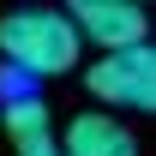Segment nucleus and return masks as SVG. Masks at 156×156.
Listing matches in <instances>:
<instances>
[{
    "label": "nucleus",
    "mask_w": 156,
    "mask_h": 156,
    "mask_svg": "<svg viewBox=\"0 0 156 156\" xmlns=\"http://www.w3.org/2000/svg\"><path fill=\"white\" fill-rule=\"evenodd\" d=\"M84 60L66 6H12L0 12V66H12L18 78H60Z\"/></svg>",
    "instance_id": "nucleus-1"
},
{
    "label": "nucleus",
    "mask_w": 156,
    "mask_h": 156,
    "mask_svg": "<svg viewBox=\"0 0 156 156\" xmlns=\"http://www.w3.org/2000/svg\"><path fill=\"white\" fill-rule=\"evenodd\" d=\"M84 90L102 102V114L114 108H150L156 102V54L144 48H120V54H96V66L84 72Z\"/></svg>",
    "instance_id": "nucleus-2"
},
{
    "label": "nucleus",
    "mask_w": 156,
    "mask_h": 156,
    "mask_svg": "<svg viewBox=\"0 0 156 156\" xmlns=\"http://www.w3.org/2000/svg\"><path fill=\"white\" fill-rule=\"evenodd\" d=\"M66 18H72L78 42H96L102 54L150 42V12L132 6V0H78V6H66Z\"/></svg>",
    "instance_id": "nucleus-3"
},
{
    "label": "nucleus",
    "mask_w": 156,
    "mask_h": 156,
    "mask_svg": "<svg viewBox=\"0 0 156 156\" xmlns=\"http://www.w3.org/2000/svg\"><path fill=\"white\" fill-rule=\"evenodd\" d=\"M54 144H60V156H138V132L120 114H102V108L72 114Z\"/></svg>",
    "instance_id": "nucleus-4"
},
{
    "label": "nucleus",
    "mask_w": 156,
    "mask_h": 156,
    "mask_svg": "<svg viewBox=\"0 0 156 156\" xmlns=\"http://www.w3.org/2000/svg\"><path fill=\"white\" fill-rule=\"evenodd\" d=\"M0 120H6V138H12L18 156H60V144H54V114H48L42 90L6 96V102H0Z\"/></svg>",
    "instance_id": "nucleus-5"
}]
</instances>
